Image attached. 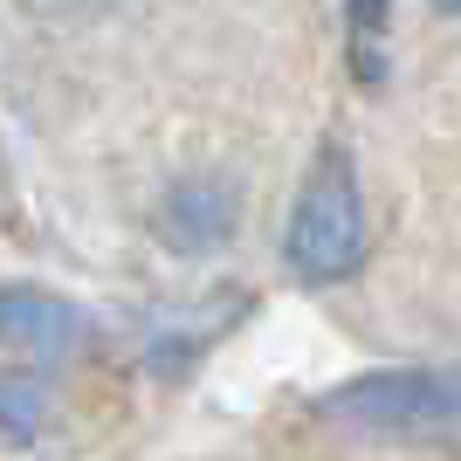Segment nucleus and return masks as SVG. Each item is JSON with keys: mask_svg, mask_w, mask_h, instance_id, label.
<instances>
[{"mask_svg": "<svg viewBox=\"0 0 461 461\" xmlns=\"http://www.w3.org/2000/svg\"><path fill=\"white\" fill-rule=\"evenodd\" d=\"M283 255L303 283H345L366 262V200H358V179L345 166H324L296 193L289 228H283Z\"/></svg>", "mask_w": 461, "mask_h": 461, "instance_id": "f257e3e1", "label": "nucleus"}, {"mask_svg": "<svg viewBox=\"0 0 461 461\" xmlns=\"http://www.w3.org/2000/svg\"><path fill=\"white\" fill-rule=\"evenodd\" d=\"M330 420L358 427V434H434L455 420V379L434 366L413 372H366V379L338 385L324 400Z\"/></svg>", "mask_w": 461, "mask_h": 461, "instance_id": "f03ea898", "label": "nucleus"}, {"mask_svg": "<svg viewBox=\"0 0 461 461\" xmlns=\"http://www.w3.org/2000/svg\"><path fill=\"white\" fill-rule=\"evenodd\" d=\"M0 345L28 351V358H62L69 345H83V317L49 289H0Z\"/></svg>", "mask_w": 461, "mask_h": 461, "instance_id": "7ed1b4c3", "label": "nucleus"}, {"mask_svg": "<svg viewBox=\"0 0 461 461\" xmlns=\"http://www.w3.org/2000/svg\"><path fill=\"white\" fill-rule=\"evenodd\" d=\"M234 228V193L228 186H173L166 193V207H158V234L173 241V249H213V241H228Z\"/></svg>", "mask_w": 461, "mask_h": 461, "instance_id": "20e7f679", "label": "nucleus"}, {"mask_svg": "<svg viewBox=\"0 0 461 461\" xmlns=\"http://www.w3.org/2000/svg\"><path fill=\"white\" fill-rule=\"evenodd\" d=\"M49 420V393L28 372H0V441H35Z\"/></svg>", "mask_w": 461, "mask_h": 461, "instance_id": "39448f33", "label": "nucleus"}, {"mask_svg": "<svg viewBox=\"0 0 461 461\" xmlns=\"http://www.w3.org/2000/svg\"><path fill=\"white\" fill-rule=\"evenodd\" d=\"M434 7H441V14H455V7H461V0H434Z\"/></svg>", "mask_w": 461, "mask_h": 461, "instance_id": "423d86ee", "label": "nucleus"}]
</instances>
